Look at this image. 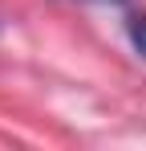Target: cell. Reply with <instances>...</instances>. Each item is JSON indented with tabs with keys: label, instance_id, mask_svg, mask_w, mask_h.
<instances>
[{
	"label": "cell",
	"instance_id": "6da1fadb",
	"mask_svg": "<svg viewBox=\"0 0 146 151\" xmlns=\"http://www.w3.org/2000/svg\"><path fill=\"white\" fill-rule=\"evenodd\" d=\"M130 41L138 45V53H146V17H130Z\"/></svg>",
	"mask_w": 146,
	"mask_h": 151
}]
</instances>
